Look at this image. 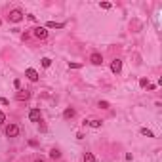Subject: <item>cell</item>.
Masks as SVG:
<instances>
[{
  "label": "cell",
  "instance_id": "8fae6325",
  "mask_svg": "<svg viewBox=\"0 0 162 162\" xmlns=\"http://www.w3.org/2000/svg\"><path fill=\"white\" fill-rule=\"evenodd\" d=\"M88 124L91 126V128H101V124H103V122L99 120V118H91V120H90Z\"/></svg>",
  "mask_w": 162,
  "mask_h": 162
},
{
  "label": "cell",
  "instance_id": "9a60e30c",
  "mask_svg": "<svg viewBox=\"0 0 162 162\" xmlns=\"http://www.w3.org/2000/svg\"><path fill=\"white\" fill-rule=\"evenodd\" d=\"M52 65V59L50 57H42V67H50Z\"/></svg>",
  "mask_w": 162,
  "mask_h": 162
},
{
  "label": "cell",
  "instance_id": "6da1fadb",
  "mask_svg": "<svg viewBox=\"0 0 162 162\" xmlns=\"http://www.w3.org/2000/svg\"><path fill=\"white\" fill-rule=\"evenodd\" d=\"M19 132H21V128L17 124H8V126H6V136H8V137H17Z\"/></svg>",
  "mask_w": 162,
  "mask_h": 162
},
{
  "label": "cell",
  "instance_id": "2e32d148",
  "mask_svg": "<svg viewBox=\"0 0 162 162\" xmlns=\"http://www.w3.org/2000/svg\"><path fill=\"white\" fill-rule=\"evenodd\" d=\"M139 86H141V88H145V86H149V82H147V78H141V80H139Z\"/></svg>",
  "mask_w": 162,
  "mask_h": 162
},
{
  "label": "cell",
  "instance_id": "44dd1931",
  "mask_svg": "<svg viewBox=\"0 0 162 162\" xmlns=\"http://www.w3.org/2000/svg\"><path fill=\"white\" fill-rule=\"evenodd\" d=\"M34 162H46L44 158H36V160H34Z\"/></svg>",
  "mask_w": 162,
  "mask_h": 162
},
{
  "label": "cell",
  "instance_id": "8992f818",
  "mask_svg": "<svg viewBox=\"0 0 162 162\" xmlns=\"http://www.w3.org/2000/svg\"><path fill=\"white\" fill-rule=\"evenodd\" d=\"M111 71L115 73V74H118V73L122 71V61L120 59H115V61L111 63Z\"/></svg>",
  "mask_w": 162,
  "mask_h": 162
},
{
  "label": "cell",
  "instance_id": "5bb4252c",
  "mask_svg": "<svg viewBox=\"0 0 162 162\" xmlns=\"http://www.w3.org/2000/svg\"><path fill=\"white\" fill-rule=\"evenodd\" d=\"M50 157H52V158H59V157H61V153H59L57 149H52V151H50Z\"/></svg>",
  "mask_w": 162,
  "mask_h": 162
},
{
  "label": "cell",
  "instance_id": "52a82bcc",
  "mask_svg": "<svg viewBox=\"0 0 162 162\" xmlns=\"http://www.w3.org/2000/svg\"><path fill=\"white\" fill-rule=\"evenodd\" d=\"M25 76H27L31 82H36V80H38V73L34 71V69H27V71H25Z\"/></svg>",
  "mask_w": 162,
  "mask_h": 162
},
{
  "label": "cell",
  "instance_id": "30bf717a",
  "mask_svg": "<svg viewBox=\"0 0 162 162\" xmlns=\"http://www.w3.org/2000/svg\"><path fill=\"white\" fill-rule=\"evenodd\" d=\"M73 116H74V109L69 107V109L63 111V118H67V120H69V118H73Z\"/></svg>",
  "mask_w": 162,
  "mask_h": 162
},
{
  "label": "cell",
  "instance_id": "d6986e66",
  "mask_svg": "<svg viewBox=\"0 0 162 162\" xmlns=\"http://www.w3.org/2000/svg\"><path fill=\"white\" fill-rule=\"evenodd\" d=\"M4 122H6V115H4L2 111H0V124H4Z\"/></svg>",
  "mask_w": 162,
  "mask_h": 162
},
{
  "label": "cell",
  "instance_id": "3957f363",
  "mask_svg": "<svg viewBox=\"0 0 162 162\" xmlns=\"http://www.w3.org/2000/svg\"><path fill=\"white\" fill-rule=\"evenodd\" d=\"M34 36H36L38 40H46V38H48L46 27H36V29H34Z\"/></svg>",
  "mask_w": 162,
  "mask_h": 162
},
{
  "label": "cell",
  "instance_id": "7a4b0ae2",
  "mask_svg": "<svg viewBox=\"0 0 162 162\" xmlns=\"http://www.w3.org/2000/svg\"><path fill=\"white\" fill-rule=\"evenodd\" d=\"M8 17H10L12 23H19V21L23 19V12H21V10H12Z\"/></svg>",
  "mask_w": 162,
  "mask_h": 162
},
{
  "label": "cell",
  "instance_id": "277c9868",
  "mask_svg": "<svg viewBox=\"0 0 162 162\" xmlns=\"http://www.w3.org/2000/svg\"><path fill=\"white\" fill-rule=\"evenodd\" d=\"M40 118H42L40 109H31V111H29V120H31V122H38Z\"/></svg>",
  "mask_w": 162,
  "mask_h": 162
},
{
  "label": "cell",
  "instance_id": "ac0fdd59",
  "mask_svg": "<svg viewBox=\"0 0 162 162\" xmlns=\"http://www.w3.org/2000/svg\"><path fill=\"white\" fill-rule=\"evenodd\" d=\"M99 107L101 109H109V103L107 101H99Z\"/></svg>",
  "mask_w": 162,
  "mask_h": 162
},
{
  "label": "cell",
  "instance_id": "ba28073f",
  "mask_svg": "<svg viewBox=\"0 0 162 162\" xmlns=\"http://www.w3.org/2000/svg\"><path fill=\"white\" fill-rule=\"evenodd\" d=\"M16 97H17V101H27V99H29V97H31V94H29V91H27V90H19Z\"/></svg>",
  "mask_w": 162,
  "mask_h": 162
},
{
  "label": "cell",
  "instance_id": "4fadbf2b",
  "mask_svg": "<svg viewBox=\"0 0 162 162\" xmlns=\"http://www.w3.org/2000/svg\"><path fill=\"white\" fill-rule=\"evenodd\" d=\"M141 136H147V137H154V133L151 130H147V128H141Z\"/></svg>",
  "mask_w": 162,
  "mask_h": 162
},
{
  "label": "cell",
  "instance_id": "7c38bea8",
  "mask_svg": "<svg viewBox=\"0 0 162 162\" xmlns=\"http://www.w3.org/2000/svg\"><path fill=\"white\" fill-rule=\"evenodd\" d=\"M84 162H95L94 153H86V154H84Z\"/></svg>",
  "mask_w": 162,
  "mask_h": 162
},
{
  "label": "cell",
  "instance_id": "ffe728a7",
  "mask_svg": "<svg viewBox=\"0 0 162 162\" xmlns=\"http://www.w3.org/2000/svg\"><path fill=\"white\" fill-rule=\"evenodd\" d=\"M69 67L71 69H80V63H69Z\"/></svg>",
  "mask_w": 162,
  "mask_h": 162
},
{
  "label": "cell",
  "instance_id": "e0dca14e",
  "mask_svg": "<svg viewBox=\"0 0 162 162\" xmlns=\"http://www.w3.org/2000/svg\"><path fill=\"white\" fill-rule=\"evenodd\" d=\"M99 6H101V8H103V10H109V8H111V4H109V2H101Z\"/></svg>",
  "mask_w": 162,
  "mask_h": 162
},
{
  "label": "cell",
  "instance_id": "5b68a950",
  "mask_svg": "<svg viewBox=\"0 0 162 162\" xmlns=\"http://www.w3.org/2000/svg\"><path fill=\"white\" fill-rule=\"evenodd\" d=\"M90 61L94 63V65H101V63H103V55L99 52H94V53L90 55Z\"/></svg>",
  "mask_w": 162,
  "mask_h": 162
},
{
  "label": "cell",
  "instance_id": "9c48e42d",
  "mask_svg": "<svg viewBox=\"0 0 162 162\" xmlns=\"http://www.w3.org/2000/svg\"><path fill=\"white\" fill-rule=\"evenodd\" d=\"M65 23H55V21H48L46 23V29H63Z\"/></svg>",
  "mask_w": 162,
  "mask_h": 162
}]
</instances>
